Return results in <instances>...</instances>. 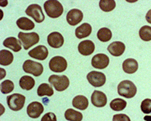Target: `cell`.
<instances>
[{"label":"cell","instance_id":"5b68a950","mask_svg":"<svg viewBox=\"0 0 151 121\" xmlns=\"http://www.w3.org/2000/svg\"><path fill=\"white\" fill-rule=\"evenodd\" d=\"M18 37L21 41L24 50H29L40 41V36L35 32H32V33L19 32L18 35Z\"/></svg>","mask_w":151,"mask_h":121},{"label":"cell","instance_id":"603a6c76","mask_svg":"<svg viewBox=\"0 0 151 121\" xmlns=\"http://www.w3.org/2000/svg\"><path fill=\"white\" fill-rule=\"evenodd\" d=\"M14 60V55L8 50H2L0 51V64L2 66H9Z\"/></svg>","mask_w":151,"mask_h":121},{"label":"cell","instance_id":"7a4b0ae2","mask_svg":"<svg viewBox=\"0 0 151 121\" xmlns=\"http://www.w3.org/2000/svg\"><path fill=\"white\" fill-rule=\"evenodd\" d=\"M118 93L126 99H132L137 94V88L134 83L129 80H124L118 85Z\"/></svg>","mask_w":151,"mask_h":121},{"label":"cell","instance_id":"5bb4252c","mask_svg":"<svg viewBox=\"0 0 151 121\" xmlns=\"http://www.w3.org/2000/svg\"><path fill=\"white\" fill-rule=\"evenodd\" d=\"M91 101H92V104L95 107L97 108H102L104 107L107 104V96L106 94L101 92V91H97L95 90L92 94V97H91Z\"/></svg>","mask_w":151,"mask_h":121},{"label":"cell","instance_id":"44dd1931","mask_svg":"<svg viewBox=\"0 0 151 121\" xmlns=\"http://www.w3.org/2000/svg\"><path fill=\"white\" fill-rule=\"evenodd\" d=\"M89 102L86 97L83 95H77L72 100V105L73 107L80 110H85L88 107Z\"/></svg>","mask_w":151,"mask_h":121},{"label":"cell","instance_id":"d6986e66","mask_svg":"<svg viewBox=\"0 0 151 121\" xmlns=\"http://www.w3.org/2000/svg\"><path fill=\"white\" fill-rule=\"evenodd\" d=\"M92 26L88 23H84L81 24L79 27H77L75 30L76 36L78 39L86 38L89 36L92 33Z\"/></svg>","mask_w":151,"mask_h":121},{"label":"cell","instance_id":"4fadbf2b","mask_svg":"<svg viewBox=\"0 0 151 121\" xmlns=\"http://www.w3.org/2000/svg\"><path fill=\"white\" fill-rule=\"evenodd\" d=\"M82 19H83V14L80 9H70L66 14L67 23L72 26H75L77 24L81 23Z\"/></svg>","mask_w":151,"mask_h":121},{"label":"cell","instance_id":"d6a6232c","mask_svg":"<svg viewBox=\"0 0 151 121\" xmlns=\"http://www.w3.org/2000/svg\"><path fill=\"white\" fill-rule=\"evenodd\" d=\"M41 121H57V118L54 113L49 112L42 117Z\"/></svg>","mask_w":151,"mask_h":121},{"label":"cell","instance_id":"ffe728a7","mask_svg":"<svg viewBox=\"0 0 151 121\" xmlns=\"http://www.w3.org/2000/svg\"><path fill=\"white\" fill-rule=\"evenodd\" d=\"M4 46H5L9 49L12 50L14 52L20 51L22 49L21 43L19 40H18L15 37H8L3 42Z\"/></svg>","mask_w":151,"mask_h":121},{"label":"cell","instance_id":"d590c367","mask_svg":"<svg viewBox=\"0 0 151 121\" xmlns=\"http://www.w3.org/2000/svg\"><path fill=\"white\" fill-rule=\"evenodd\" d=\"M144 120L145 121H151V115H146L145 116Z\"/></svg>","mask_w":151,"mask_h":121},{"label":"cell","instance_id":"3957f363","mask_svg":"<svg viewBox=\"0 0 151 121\" xmlns=\"http://www.w3.org/2000/svg\"><path fill=\"white\" fill-rule=\"evenodd\" d=\"M49 83L58 92L64 91L70 85L69 78L65 75H51L49 77Z\"/></svg>","mask_w":151,"mask_h":121},{"label":"cell","instance_id":"7c38bea8","mask_svg":"<svg viewBox=\"0 0 151 121\" xmlns=\"http://www.w3.org/2000/svg\"><path fill=\"white\" fill-rule=\"evenodd\" d=\"M28 55L30 57L37 59L40 60H44L47 58L49 55L48 49L45 46V45H38L37 47L34 48V49L30 50L28 53Z\"/></svg>","mask_w":151,"mask_h":121},{"label":"cell","instance_id":"484cf974","mask_svg":"<svg viewBox=\"0 0 151 121\" xmlns=\"http://www.w3.org/2000/svg\"><path fill=\"white\" fill-rule=\"evenodd\" d=\"M65 118L68 121H81L82 120V114L73 109H68L65 112Z\"/></svg>","mask_w":151,"mask_h":121},{"label":"cell","instance_id":"ba28073f","mask_svg":"<svg viewBox=\"0 0 151 121\" xmlns=\"http://www.w3.org/2000/svg\"><path fill=\"white\" fill-rule=\"evenodd\" d=\"M86 78L89 83L95 88L102 87L106 83V76L103 72L97 71H92L89 72L86 76Z\"/></svg>","mask_w":151,"mask_h":121},{"label":"cell","instance_id":"d4e9b609","mask_svg":"<svg viewBox=\"0 0 151 121\" xmlns=\"http://www.w3.org/2000/svg\"><path fill=\"white\" fill-rule=\"evenodd\" d=\"M37 94L40 97H44V96L50 97L54 94V90L48 83H42L38 88Z\"/></svg>","mask_w":151,"mask_h":121},{"label":"cell","instance_id":"8fae6325","mask_svg":"<svg viewBox=\"0 0 151 121\" xmlns=\"http://www.w3.org/2000/svg\"><path fill=\"white\" fill-rule=\"evenodd\" d=\"M109 64V57L108 55L99 53L95 55L92 59V66L97 69H104Z\"/></svg>","mask_w":151,"mask_h":121},{"label":"cell","instance_id":"9a60e30c","mask_svg":"<svg viewBox=\"0 0 151 121\" xmlns=\"http://www.w3.org/2000/svg\"><path fill=\"white\" fill-rule=\"evenodd\" d=\"M47 42L52 48H60L64 44V37L59 32H52L47 36Z\"/></svg>","mask_w":151,"mask_h":121},{"label":"cell","instance_id":"cb8c5ba5","mask_svg":"<svg viewBox=\"0 0 151 121\" xmlns=\"http://www.w3.org/2000/svg\"><path fill=\"white\" fill-rule=\"evenodd\" d=\"M35 84V81L34 80V78L29 76H24L20 78L19 80V86L22 89L24 90H31Z\"/></svg>","mask_w":151,"mask_h":121},{"label":"cell","instance_id":"30bf717a","mask_svg":"<svg viewBox=\"0 0 151 121\" xmlns=\"http://www.w3.org/2000/svg\"><path fill=\"white\" fill-rule=\"evenodd\" d=\"M44 112V106L40 102H32L27 107V115L32 119H37Z\"/></svg>","mask_w":151,"mask_h":121},{"label":"cell","instance_id":"4316f807","mask_svg":"<svg viewBox=\"0 0 151 121\" xmlns=\"http://www.w3.org/2000/svg\"><path fill=\"white\" fill-rule=\"evenodd\" d=\"M97 36L98 40L102 42H107L108 40H110L112 39L113 34L111 30H109L108 28L103 27L101 28L97 33Z\"/></svg>","mask_w":151,"mask_h":121},{"label":"cell","instance_id":"7402d4cb","mask_svg":"<svg viewBox=\"0 0 151 121\" xmlns=\"http://www.w3.org/2000/svg\"><path fill=\"white\" fill-rule=\"evenodd\" d=\"M17 26L23 30H31L35 28V24L32 20L25 17H21L17 20Z\"/></svg>","mask_w":151,"mask_h":121},{"label":"cell","instance_id":"e575fe53","mask_svg":"<svg viewBox=\"0 0 151 121\" xmlns=\"http://www.w3.org/2000/svg\"><path fill=\"white\" fill-rule=\"evenodd\" d=\"M145 19H146V21L151 24V9H150V10L148 11V13L146 14Z\"/></svg>","mask_w":151,"mask_h":121},{"label":"cell","instance_id":"f546056e","mask_svg":"<svg viewBox=\"0 0 151 121\" xmlns=\"http://www.w3.org/2000/svg\"><path fill=\"white\" fill-rule=\"evenodd\" d=\"M139 37L142 40L150 41L151 40V27L149 25H145L139 30Z\"/></svg>","mask_w":151,"mask_h":121},{"label":"cell","instance_id":"277c9868","mask_svg":"<svg viewBox=\"0 0 151 121\" xmlns=\"http://www.w3.org/2000/svg\"><path fill=\"white\" fill-rule=\"evenodd\" d=\"M7 104L13 111L21 110L25 104V97L20 94H11L7 97Z\"/></svg>","mask_w":151,"mask_h":121},{"label":"cell","instance_id":"6da1fadb","mask_svg":"<svg viewBox=\"0 0 151 121\" xmlns=\"http://www.w3.org/2000/svg\"><path fill=\"white\" fill-rule=\"evenodd\" d=\"M44 9L47 15L52 19L59 18L64 11L62 4L57 0H47L44 4Z\"/></svg>","mask_w":151,"mask_h":121},{"label":"cell","instance_id":"4dcf8cb0","mask_svg":"<svg viewBox=\"0 0 151 121\" xmlns=\"http://www.w3.org/2000/svg\"><path fill=\"white\" fill-rule=\"evenodd\" d=\"M14 89V84L10 80H6L1 83V92L2 94H8Z\"/></svg>","mask_w":151,"mask_h":121},{"label":"cell","instance_id":"1f68e13d","mask_svg":"<svg viewBox=\"0 0 151 121\" xmlns=\"http://www.w3.org/2000/svg\"><path fill=\"white\" fill-rule=\"evenodd\" d=\"M141 111L145 114L149 115L151 113V99H145V100L142 101L141 103Z\"/></svg>","mask_w":151,"mask_h":121},{"label":"cell","instance_id":"52a82bcc","mask_svg":"<svg viewBox=\"0 0 151 121\" xmlns=\"http://www.w3.org/2000/svg\"><path fill=\"white\" fill-rule=\"evenodd\" d=\"M50 69L54 72H63L67 67V61L62 56H54L49 62Z\"/></svg>","mask_w":151,"mask_h":121},{"label":"cell","instance_id":"9c48e42d","mask_svg":"<svg viewBox=\"0 0 151 121\" xmlns=\"http://www.w3.org/2000/svg\"><path fill=\"white\" fill-rule=\"evenodd\" d=\"M25 14L28 16L33 18L35 22L42 23L45 20V15L43 14V10L39 4H30L25 10Z\"/></svg>","mask_w":151,"mask_h":121},{"label":"cell","instance_id":"836d02e7","mask_svg":"<svg viewBox=\"0 0 151 121\" xmlns=\"http://www.w3.org/2000/svg\"><path fill=\"white\" fill-rule=\"evenodd\" d=\"M113 121H131L130 118L124 114H119L115 115L113 117Z\"/></svg>","mask_w":151,"mask_h":121},{"label":"cell","instance_id":"83f0119b","mask_svg":"<svg viewBox=\"0 0 151 121\" xmlns=\"http://www.w3.org/2000/svg\"><path fill=\"white\" fill-rule=\"evenodd\" d=\"M127 106V102L122 99H114L110 103V108L113 111H122Z\"/></svg>","mask_w":151,"mask_h":121},{"label":"cell","instance_id":"8992f818","mask_svg":"<svg viewBox=\"0 0 151 121\" xmlns=\"http://www.w3.org/2000/svg\"><path fill=\"white\" fill-rule=\"evenodd\" d=\"M23 69L24 71L29 73L32 74L35 77H39L43 73V65L41 63H39L36 61L30 60H26L23 64Z\"/></svg>","mask_w":151,"mask_h":121},{"label":"cell","instance_id":"ac0fdd59","mask_svg":"<svg viewBox=\"0 0 151 121\" xmlns=\"http://www.w3.org/2000/svg\"><path fill=\"white\" fill-rule=\"evenodd\" d=\"M138 61L133 58H128L123 62V70L127 74H133L138 71Z\"/></svg>","mask_w":151,"mask_h":121},{"label":"cell","instance_id":"e0dca14e","mask_svg":"<svg viewBox=\"0 0 151 121\" xmlns=\"http://www.w3.org/2000/svg\"><path fill=\"white\" fill-rule=\"evenodd\" d=\"M108 50L113 56H120L125 51V45L121 41H114L108 45Z\"/></svg>","mask_w":151,"mask_h":121},{"label":"cell","instance_id":"2e32d148","mask_svg":"<svg viewBox=\"0 0 151 121\" xmlns=\"http://www.w3.org/2000/svg\"><path fill=\"white\" fill-rule=\"evenodd\" d=\"M95 50V45L90 40H82L78 45V51L82 55H90Z\"/></svg>","mask_w":151,"mask_h":121},{"label":"cell","instance_id":"f1b7e54d","mask_svg":"<svg viewBox=\"0 0 151 121\" xmlns=\"http://www.w3.org/2000/svg\"><path fill=\"white\" fill-rule=\"evenodd\" d=\"M99 7L104 12L113 11L116 7V2L114 0H100Z\"/></svg>","mask_w":151,"mask_h":121}]
</instances>
